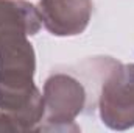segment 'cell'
I'll return each mask as SVG.
<instances>
[{"mask_svg": "<svg viewBox=\"0 0 134 133\" xmlns=\"http://www.w3.org/2000/svg\"><path fill=\"white\" fill-rule=\"evenodd\" d=\"M42 27L37 8L27 0H0V93L34 88L36 53L28 36Z\"/></svg>", "mask_w": 134, "mask_h": 133, "instance_id": "1", "label": "cell"}, {"mask_svg": "<svg viewBox=\"0 0 134 133\" xmlns=\"http://www.w3.org/2000/svg\"><path fill=\"white\" fill-rule=\"evenodd\" d=\"M44 119L36 132H80L75 119L86 106V89L67 74H53L44 83Z\"/></svg>", "mask_w": 134, "mask_h": 133, "instance_id": "2", "label": "cell"}, {"mask_svg": "<svg viewBox=\"0 0 134 133\" xmlns=\"http://www.w3.org/2000/svg\"><path fill=\"white\" fill-rule=\"evenodd\" d=\"M98 111L101 122L117 132L134 127V63H117L101 85Z\"/></svg>", "mask_w": 134, "mask_h": 133, "instance_id": "3", "label": "cell"}, {"mask_svg": "<svg viewBox=\"0 0 134 133\" xmlns=\"http://www.w3.org/2000/svg\"><path fill=\"white\" fill-rule=\"evenodd\" d=\"M37 13L45 30L53 36H76L89 25L92 0H39Z\"/></svg>", "mask_w": 134, "mask_h": 133, "instance_id": "4", "label": "cell"}, {"mask_svg": "<svg viewBox=\"0 0 134 133\" xmlns=\"http://www.w3.org/2000/svg\"><path fill=\"white\" fill-rule=\"evenodd\" d=\"M0 132H20L14 119L0 110Z\"/></svg>", "mask_w": 134, "mask_h": 133, "instance_id": "5", "label": "cell"}]
</instances>
